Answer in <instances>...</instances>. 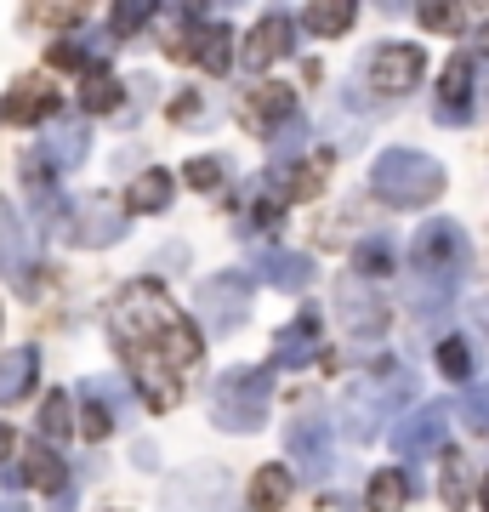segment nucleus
Instances as JSON below:
<instances>
[{
	"label": "nucleus",
	"mask_w": 489,
	"mask_h": 512,
	"mask_svg": "<svg viewBox=\"0 0 489 512\" xmlns=\"http://www.w3.org/2000/svg\"><path fill=\"white\" fill-rule=\"evenodd\" d=\"M109 330L126 353H154L171 370H188L200 359V330L188 325V313L171 308V296L160 285H148V279L120 291V302L109 313Z\"/></svg>",
	"instance_id": "obj_1"
},
{
	"label": "nucleus",
	"mask_w": 489,
	"mask_h": 512,
	"mask_svg": "<svg viewBox=\"0 0 489 512\" xmlns=\"http://www.w3.org/2000/svg\"><path fill=\"white\" fill-rule=\"evenodd\" d=\"M472 268V239L461 222L450 217H433L421 222L416 234V279H410V308L421 313V319H444L455 302V291H461V279H467Z\"/></svg>",
	"instance_id": "obj_2"
},
{
	"label": "nucleus",
	"mask_w": 489,
	"mask_h": 512,
	"mask_svg": "<svg viewBox=\"0 0 489 512\" xmlns=\"http://www.w3.org/2000/svg\"><path fill=\"white\" fill-rule=\"evenodd\" d=\"M416 393V382L404 376V370L381 365L370 370V376H359V382H347L342 404H336V427H342L353 444H370L381 433V421L399 410V399H410Z\"/></svg>",
	"instance_id": "obj_3"
},
{
	"label": "nucleus",
	"mask_w": 489,
	"mask_h": 512,
	"mask_svg": "<svg viewBox=\"0 0 489 512\" xmlns=\"http://www.w3.org/2000/svg\"><path fill=\"white\" fill-rule=\"evenodd\" d=\"M370 188H376L387 205L399 211H416V205H433L444 194V165L433 154H416V148H387L376 165H370Z\"/></svg>",
	"instance_id": "obj_4"
},
{
	"label": "nucleus",
	"mask_w": 489,
	"mask_h": 512,
	"mask_svg": "<svg viewBox=\"0 0 489 512\" xmlns=\"http://www.w3.org/2000/svg\"><path fill=\"white\" fill-rule=\"evenodd\" d=\"M268 404H273V370L268 365H239L228 370L217 387H211V421L222 433H256L268 421Z\"/></svg>",
	"instance_id": "obj_5"
},
{
	"label": "nucleus",
	"mask_w": 489,
	"mask_h": 512,
	"mask_svg": "<svg viewBox=\"0 0 489 512\" xmlns=\"http://www.w3.org/2000/svg\"><path fill=\"white\" fill-rule=\"evenodd\" d=\"M336 325L353 336V342H376V336H387V302H381V291L370 285V279H359V274H347V279H336Z\"/></svg>",
	"instance_id": "obj_6"
},
{
	"label": "nucleus",
	"mask_w": 489,
	"mask_h": 512,
	"mask_svg": "<svg viewBox=\"0 0 489 512\" xmlns=\"http://www.w3.org/2000/svg\"><path fill=\"white\" fill-rule=\"evenodd\" d=\"M194 308H200V325L211 336H234L245 325V313H251V279L245 274H211L194 296Z\"/></svg>",
	"instance_id": "obj_7"
},
{
	"label": "nucleus",
	"mask_w": 489,
	"mask_h": 512,
	"mask_svg": "<svg viewBox=\"0 0 489 512\" xmlns=\"http://www.w3.org/2000/svg\"><path fill=\"white\" fill-rule=\"evenodd\" d=\"M126 211L114 200H103V194H86V200H69V217H63V228L57 234L69 239V245H114V239H126Z\"/></svg>",
	"instance_id": "obj_8"
},
{
	"label": "nucleus",
	"mask_w": 489,
	"mask_h": 512,
	"mask_svg": "<svg viewBox=\"0 0 489 512\" xmlns=\"http://www.w3.org/2000/svg\"><path fill=\"white\" fill-rule=\"evenodd\" d=\"M285 450H290V467H296V473L313 478V484H325L330 467H336V456H330V421H325V410H302V416L290 421Z\"/></svg>",
	"instance_id": "obj_9"
},
{
	"label": "nucleus",
	"mask_w": 489,
	"mask_h": 512,
	"mask_svg": "<svg viewBox=\"0 0 489 512\" xmlns=\"http://www.w3.org/2000/svg\"><path fill=\"white\" fill-rule=\"evenodd\" d=\"M421 69H427V57H421V46H376L370 52V63H364V74H370V86H376L381 97H404L421 86Z\"/></svg>",
	"instance_id": "obj_10"
},
{
	"label": "nucleus",
	"mask_w": 489,
	"mask_h": 512,
	"mask_svg": "<svg viewBox=\"0 0 489 512\" xmlns=\"http://www.w3.org/2000/svg\"><path fill=\"white\" fill-rule=\"evenodd\" d=\"M80 399H86V444H103L131 416L126 404V382L120 376H86L80 382Z\"/></svg>",
	"instance_id": "obj_11"
},
{
	"label": "nucleus",
	"mask_w": 489,
	"mask_h": 512,
	"mask_svg": "<svg viewBox=\"0 0 489 512\" xmlns=\"http://www.w3.org/2000/svg\"><path fill=\"white\" fill-rule=\"evenodd\" d=\"M35 239H29V228H23L18 217V205L12 200H0V274L12 279L18 291H29L35 285Z\"/></svg>",
	"instance_id": "obj_12"
},
{
	"label": "nucleus",
	"mask_w": 489,
	"mask_h": 512,
	"mask_svg": "<svg viewBox=\"0 0 489 512\" xmlns=\"http://www.w3.org/2000/svg\"><path fill=\"white\" fill-rule=\"evenodd\" d=\"M444 427H450V410H444L438 399H427V404H416V410L393 427V450L410 456V461L427 456V450H444Z\"/></svg>",
	"instance_id": "obj_13"
},
{
	"label": "nucleus",
	"mask_w": 489,
	"mask_h": 512,
	"mask_svg": "<svg viewBox=\"0 0 489 512\" xmlns=\"http://www.w3.org/2000/svg\"><path fill=\"white\" fill-rule=\"evenodd\" d=\"M472 103H478V69H472V57H450L444 63V74H438V120H450V126H461V120H472Z\"/></svg>",
	"instance_id": "obj_14"
},
{
	"label": "nucleus",
	"mask_w": 489,
	"mask_h": 512,
	"mask_svg": "<svg viewBox=\"0 0 489 512\" xmlns=\"http://www.w3.org/2000/svg\"><path fill=\"white\" fill-rule=\"evenodd\" d=\"M57 103H63L57 86H46V80L29 74V80H18L12 92L0 97V120H6V126H40V120H52L57 114Z\"/></svg>",
	"instance_id": "obj_15"
},
{
	"label": "nucleus",
	"mask_w": 489,
	"mask_h": 512,
	"mask_svg": "<svg viewBox=\"0 0 489 512\" xmlns=\"http://www.w3.org/2000/svg\"><path fill=\"white\" fill-rule=\"evenodd\" d=\"M245 120H251L256 137H279V131L296 120V97H290V86H256V92L245 97Z\"/></svg>",
	"instance_id": "obj_16"
},
{
	"label": "nucleus",
	"mask_w": 489,
	"mask_h": 512,
	"mask_svg": "<svg viewBox=\"0 0 489 512\" xmlns=\"http://www.w3.org/2000/svg\"><path fill=\"white\" fill-rule=\"evenodd\" d=\"M0 484H35L40 495H69V478H63V461L57 450H23V467H0Z\"/></svg>",
	"instance_id": "obj_17"
},
{
	"label": "nucleus",
	"mask_w": 489,
	"mask_h": 512,
	"mask_svg": "<svg viewBox=\"0 0 489 512\" xmlns=\"http://www.w3.org/2000/svg\"><path fill=\"white\" fill-rule=\"evenodd\" d=\"M251 274L262 285H273V291H308L313 262L302 251H262V256H251Z\"/></svg>",
	"instance_id": "obj_18"
},
{
	"label": "nucleus",
	"mask_w": 489,
	"mask_h": 512,
	"mask_svg": "<svg viewBox=\"0 0 489 512\" xmlns=\"http://www.w3.org/2000/svg\"><path fill=\"white\" fill-rule=\"evenodd\" d=\"M290 35H296V23H290L285 12H268V18L245 35V69H268V63H279V57L290 52Z\"/></svg>",
	"instance_id": "obj_19"
},
{
	"label": "nucleus",
	"mask_w": 489,
	"mask_h": 512,
	"mask_svg": "<svg viewBox=\"0 0 489 512\" xmlns=\"http://www.w3.org/2000/svg\"><path fill=\"white\" fill-rule=\"evenodd\" d=\"M273 359L285 370H302V365H313V359H325L319 353V313H296V325H285L279 330V342H273Z\"/></svg>",
	"instance_id": "obj_20"
},
{
	"label": "nucleus",
	"mask_w": 489,
	"mask_h": 512,
	"mask_svg": "<svg viewBox=\"0 0 489 512\" xmlns=\"http://www.w3.org/2000/svg\"><path fill=\"white\" fill-rule=\"evenodd\" d=\"M131 359V376H137V387H143V399L154 404V410H171L177 404V370L165 365V359H154V353H126Z\"/></svg>",
	"instance_id": "obj_21"
},
{
	"label": "nucleus",
	"mask_w": 489,
	"mask_h": 512,
	"mask_svg": "<svg viewBox=\"0 0 489 512\" xmlns=\"http://www.w3.org/2000/svg\"><path fill=\"white\" fill-rule=\"evenodd\" d=\"M399 268V251H393V234L381 228V234H364L359 245H353V274L359 279H387Z\"/></svg>",
	"instance_id": "obj_22"
},
{
	"label": "nucleus",
	"mask_w": 489,
	"mask_h": 512,
	"mask_svg": "<svg viewBox=\"0 0 489 512\" xmlns=\"http://www.w3.org/2000/svg\"><path fill=\"white\" fill-rule=\"evenodd\" d=\"M40 376V353L35 348H18V353H6L0 359V404H18L29 387H35Z\"/></svg>",
	"instance_id": "obj_23"
},
{
	"label": "nucleus",
	"mask_w": 489,
	"mask_h": 512,
	"mask_svg": "<svg viewBox=\"0 0 489 512\" xmlns=\"http://www.w3.org/2000/svg\"><path fill=\"white\" fill-rule=\"evenodd\" d=\"M40 154H46V165H57V171H74V165L91 154V137L80 126H52L46 143H40Z\"/></svg>",
	"instance_id": "obj_24"
},
{
	"label": "nucleus",
	"mask_w": 489,
	"mask_h": 512,
	"mask_svg": "<svg viewBox=\"0 0 489 512\" xmlns=\"http://www.w3.org/2000/svg\"><path fill=\"white\" fill-rule=\"evenodd\" d=\"M438 490H444V507H450V512H467V501H472V473H467V456H461V450H444Z\"/></svg>",
	"instance_id": "obj_25"
},
{
	"label": "nucleus",
	"mask_w": 489,
	"mask_h": 512,
	"mask_svg": "<svg viewBox=\"0 0 489 512\" xmlns=\"http://www.w3.org/2000/svg\"><path fill=\"white\" fill-rule=\"evenodd\" d=\"M290 501V467H256V478H251V507L256 512H279Z\"/></svg>",
	"instance_id": "obj_26"
},
{
	"label": "nucleus",
	"mask_w": 489,
	"mask_h": 512,
	"mask_svg": "<svg viewBox=\"0 0 489 512\" xmlns=\"http://www.w3.org/2000/svg\"><path fill=\"white\" fill-rule=\"evenodd\" d=\"M171 171H160V165H154V171H143V177H137V183H131V194H126V211H165V205H171Z\"/></svg>",
	"instance_id": "obj_27"
},
{
	"label": "nucleus",
	"mask_w": 489,
	"mask_h": 512,
	"mask_svg": "<svg viewBox=\"0 0 489 512\" xmlns=\"http://www.w3.org/2000/svg\"><path fill=\"white\" fill-rule=\"evenodd\" d=\"M194 57L205 63V74H228V69H234V35H228L222 23H205Z\"/></svg>",
	"instance_id": "obj_28"
},
{
	"label": "nucleus",
	"mask_w": 489,
	"mask_h": 512,
	"mask_svg": "<svg viewBox=\"0 0 489 512\" xmlns=\"http://www.w3.org/2000/svg\"><path fill=\"white\" fill-rule=\"evenodd\" d=\"M438 370H444L450 382H472V376H478V348H472L467 336H444V342H438Z\"/></svg>",
	"instance_id": "obj_29"
},
{
	"label": "nucleus",
	"mask_w": 489,
	"mask_h": 512,
	"mask_svg": "<svg viewBox=\"0 0 489 512\" xmlns=\"http://www.w3.org/2000/svg\"><path fill=\"white\" fill-rule=\"evenodd\" d=\"M353 18H359V6H347V0H336V6H330V0L325 6H302V29H313V35H325V40L342 35Z\"/></svg>",
	"instance_id": "obj_30"
},
{
	"label": "nucleus",
	"mask_w": 489,
	"mask_h": 512,
	"mask_svg": "<svg viewBox=\"0 0 489 512\" xmlns=\"http://www.w3.org/2000/svg\"><path fill=\"white\" fill-rule=\"evenodd\" d=\"M404 501H410V484H404V473L381 467V473L370 478V512H404Z\"/></svg>",
	"instance_id": "obj_31"
},
{
	"label": "nucleus",
	"mask_w": 489,
	"mask_h": 512,
	"mask_svg": "<svg viewBox=\"0 0 489 512\" xmlns=\"http://www.w3.org/2000/svg\"><path fill=\"white\" fill-rule=\"evenodd\" d=\"M114 103H120V80L103 74V69H91L86 74V92H80V109H86V114H109Z\"/></svg>",
	"instance_id": "obj_32"
},
{
	"label": "nucleus",
	"mask_w": 489,
	"mask_h": 512,
	"mask_svg": "<svg viewBox=\"0 0 489 512\" xmlns=\"http://www.w3.org/2000/svg\"><path fill=\"white\" fill-rule=\"evenodd\" d=\"M69 416H74V399L57 387L52 399L40 404V433H46V439H69Z\"/></svg>",
	"instance_id": "obj_33"
},
{
	"label": "nucleus",
	"mask_w": 489,
	"mask_h": 512,
	"mask_svg": "<svg viewBox=\"0 0 489 512\" xmlns=\"http://www.w3.org/2000/svg\"><path fill=\"white\" fill-rule=\"evenodd\" d=\"M461 421H467L472 433H489V382L472 387L467 399H461Z\"/></svg>",
	"instance_id": "obj_34"
},
{
	"label": "nucleus",
	"mask_w": 489,
	"mask_h": 512,
	"mask_svg": "<svg viewBox=\"0 0 489 512\" xmlns=\"http://www.w3.org/2000/svg\"><path fill=\"white\" fill-rule=\"evenodd\" d=\"M319 183H325V160H313L296 171V183H285V200H313L319 194Z\"/></svg>",
	"instance_id": "obj_35"
},
{
	"label": "nucleus",
	"mask_w": 489,
	"mask_h": 512,
	"mask_svg": "<svg viewBox=\"0 0 489 512\" xmlns=\"http://www.w3.org/2000/svg\"><path fill=\"white\" fill-rule=\"evenodd\" d=\"M421 23L438 29V35H455V29L467 23V12H461V6H421Z\"/></svg>",
	"instance_id": "obj_36"
},
{
	"label": "nucleus",
	"mask_w": 489,
	"mask_h": 512,
	"mask_svg": "<svg viewBox=\"0 0 489 512\" xmlns=\"http://www.w3.org/2000/svg\"><path fill=\"white\" fill-rule=\"evenodd\" d=\"M148 18H154V6H148V0H137V6H114V29H120V35H137Z\"/></svg>",
	"instance_id": "obj_37"
},
{
	"label": "nucleus",
	"mask_w": 489,
	"mask_h": 512,
	"mask_svg": "<svg viewBox=\"0 0 489 512\" xmlns=\"http://www.w3.org/2000/svg\"><path fill=\"white\" fill-rule=\"evenodd\" d=\"M182 177H188L194 188H205V194H211V188L222 183V160H188V171H182Z\"/></svg>",
	"instance_id": "obj_38"
},
{
	"label": "nucleus",
	"mask_w": 489,
	"mask_h": 512,
	"mask_svg": "<svg viewBox=\"0 0 489 512\" xmlns=\"http://www.w3.org/2000/svg\"><path fill=\"white\" fill-rule=\"evenodd\" d=\"M302 131H308L302 120H290L285 137H273V165H285V154H296V148H302Z\"/></svg>",
	"instance_id": "obj_39"
},
{
	"label": "nucleus",
	"mask_w": 489,
	"mask_h": 512,
	"mask_svg": "<svg viewBox=\"0 0 489 512\" xmlns=\"http://www.w3.org/2000/svg\"><path fill=\"white\" fill-rule=\"evenodd\" d=\"M12 450H18V433H12V427L0 421V467H6V456H12Z\"/></svg>",
	"instance_id": "obj_40"
},
{
	"label": "nucleus",
	"mask_w": 489,
	"mask_h": 512,
	"mask_svg": "<svg viewBox=\"0 0 489 512\" xmlns=\"http://www.w3.org/2000/svg\"><path fill=\"white\" fill-rule=\"evenodd\" d=\"M472 46H478V52H489V18L478 23V35H472Z\"/></svg>",
	"instance_id": "obj_41"
},
{
	"label": "nucleus",
	"mask_w": 489,
	"mask_h": 512,
	"mask_svg": "<svg viewBox=\"0 0 489 512\" xmlns=\"http://www.w3.org/2000/svg\"><path fill=\"white\" fill-rule=\"evenodd\" d=\"M0 512H29V507H23V501H0Z\"/></svg>",
	"instance_id": "obj_42"
},
{
	"label": "nucleus",
	"mask_w": 489,
	"mask_h": 512,
	"mask_svg": "<svg viewBox=\"0 0 489 512\" xmlns=\"http://www.w3.org/2000/svg\"><path fill=\"white\" fill-rule=\"evenodd\" d=\"M478 501H484V512H489V478H484V495H478Z\"/></svg>",
	"instance_id": "obj_43"
}]
</instances>
